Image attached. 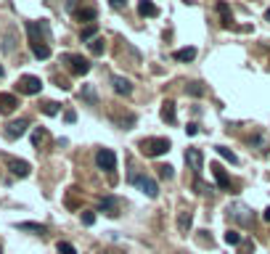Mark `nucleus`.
Listing matches in <instances>:
<instances>
[{"mask_svg":"<svg viewBox=\"0 0 270 254\" xmlns=\"http://www.w3.org/2000/svg\"><path fill=\"white\" fill-rule=\"evenodd\" d=\"M138 148H140V154H146V156H164L172 148V143L167 138H143V141L138 143Z\"/></svg>","mask_w":270,"mask_h":254,"instance_id":"1","label":"nucleus"},{"mask_svg":"<svg viewBox=\"0 0 270 254\" xmlns=\"http://www.w3.org/2000/svg\"><path fill=\"white\" fill-rule=\"evenodd\" d=\"M130 183H133V186H135L140 193H143V196H148V199H157V196H159L157 180L148 178V175H143V172H133V175H130Z\"/></svg>","mask_w":270,"mask_h":254,"instance_id":"2","label":"nucleus"},{"mask_svg":"<svg viewBox=\"0 0 270 254\" xmlns=\"http://www.w3.org/2000/svg\"><path fill=\"white\" fill-rule=\"evenodd\" d=\"M27 32H29V45H48V24L45 21H29Z\"/></svg>","mask_w":270,"mask_h":254,"instance_id":"3","label":"nucleus"},{"mask_svg":"<svg viewBox=\"0 0 270 254\" xmlns=\"http://www.w3.org/2000/svg\"><path fill=\"white\" fill-rule=\"evenodd\" d=\"M228 217H230V220H236L239 225H252V220H254L252 209H249L246 204H241V201H236V204L228 206Z\"/></svg>","mask_w":270,"mask_h":254,"instance_id":"4","label":"nucleus"},{"mask_svg":"<svg viewBox=\"0 0 270 254\" xmlns=\"http://www.w3.org/2000/svg\"><path fill=\"white\" fill-rule=\"evenodd\" d=\"M64 61L69 64V72L77 74V77H82V74H88V72H90V61H88V59H82V56L69 53V56H64Z\"/></svg>","mask_w":270,"mask_h":254,"instance_id":"5","label":"nucleus"},{"mask_svg":"<svg viewBox=\"0 0 270 254\" xmlns=\"http://www.w3.org/2000/svg\"><path fill=\"white\" fill-rule=\"evenodd\" d=\"M96 164H98L103 172H114V170H117V154L111 151V148H98Z\"/></svg>","mask_w":270,"mask_h":254,"instance_id":"6","label":"nucleus"},{"mask_svg":"<svg viewBox=\"0 0 270 254\" xmlns=\"http://www.w3.org/2000/svg\"><path fill=\"white\" fill-rule=\"evenodd\" d=\"M19 90H21V93H27V96H37L40 90H43L40 77H32V74L21 77V79H19Z\"/></svg>","mask_w":270,"mask_h":254,"instance_id":"7","label":"nucleus"},{"mask_svg":"<svg viewBox=\"0 0 270 254\" xmlns=\"http://www.w3.org/2000/svg\"><path fill=\"white\" fill-rule=\"evenodd\" d=\"M101 212L106 215V217H120L122 201L117 199V196H103V199H101Z\"/></svg>","mask_w":270,"mask_h":254,"instance_id":"8","label":"nucleus"},{"mask_svg":"<svg viewBox=\"0 0 270 254\" xmlns=\"http://www.w3.org/2000/svg\"><path fill=\"white\" fill-rule=\"evenodd\" d=\"M185 161H188V167L194 170L196 178L202 175V170H204V154L199 151V148H188V151H185Z\"/></svg>","mask_w":270,"mask_h":254,"instance_id":"9","label":"nucleus"},{"mask_svg":"<svg viewBox=\"0 0 270 254\" xmlns=\"http://www.w3.org/2000/svg\"><path fill=\"white\" fill-rule=\"evenodd\" d=\"M27 127H29V119H14V122H8L6 138H8V141H16V138H21V135L27 133Z\"/></svg>","mask_w":270,"mask_h":254,"instance_id":"10","label":"nucleus"},{"mask_svg":"<svg viewBox=\"0 0 270 254\" xmlns=\"http://www.w3.org/2000/svg\"><path fill=\"white\" fill-rule=\"evenodd\" d=\"M6 164H8V170L14 172L16 178H27L29 172H32L29 161H21V159H14V156H8V159H6Z\"/></svg>","mask_w":270,"mask_h":254,"instance_id":"11","label":"nucleus"},{"mask_svg":"<svg viewBox=\"0 0 270 254\" xmlns=\"http://www.w3.org/2000/svg\"><path fill=\"white\" fill-rule=\"evenodd\" d=\"M209 170H212V175H215V180H217V186H220L222 191H230V178H228V172L222 170L220 164H209Z\"/></svg>","mask_w":270,"mask_h":254,"instance_id":"12","label":"nucleus"},{"mask_svg":"<svg viewBox=\"0 0 270 254\" xmlns=\"http://www.w3.org/2000/svg\"><path fill=\"white\" fill-rule=\"evenodd\" d=\"M19 106V98L14 93H0V114H11Z\"/></svg>","mask_w":270,"mask_h":254,"instance_id":"13","label":"nucleus"},{"mask_svg":"<svg viewBox=\"0 0 270 254\" xmlns=\"http://www.w3.org/2000/svg\"><path fill=\"white\" fill-rule=\"evenodd\" d=\"M111 85H114V93H120V96H130L133 93V82L125 79V77H111Z\"/></svg>","mask_w":270,"mask_h":254,"instance_id":"14","label":"nucleus"},{"mask_svg":"<svg viewBox=\"0 0 270 254\" xmlns=\"http://www.w3.org/2000/svg\"><path fill=\"white\" fill-rule=\"evenodd\" d=\"M162 119H164V122H170V124H175V119H178V114H175V103H172V101H164V103H162Z\"/></svg>","mask_w":270,"mask_h":254,"instance_id":"15","label":"nucleus"},{"mask_svg":"<svg viewBox=\"0 0 270 254\" xmlns=\"http://www.w3.org/2000/svg\"><path fill=\"white\" fill-rule=\"evenodd\" d=\"M191 223H194V217H191V212H180L178 215V230H180V233H188V230H191Z\"/></svg>","mask_w":270,"mask_h":254,"instance_id":"16","label":"nucleus"},{"mask_svg":"<svg viewBox=\"0 0 270 254\" xmlns=\"http://www.w3.org/2000/svg\"><path fill=\"white\" fill-rule=\"evenodd\" d=\"M138 14L140 16H159V8L154 3H148V0H143V3H138Z\"/></svg>","mask_w":270,"mask_h":254,"instance_id":"17","label":"nucleus"},{"mask_svg":"<svg viewBox=\"0 0 270 254\" xmlns=\"http://www.w3.org/2000/svg\"><path fill=\"white\" fill-rule=\"evenodd\" d=\"M175 59H178V61H194L196 59V48H191V45H188V48L175 51Z\"/></svg>","mask_w":270,"mask_h":254,"instance_id":"18","label":"nucleus"},{"mask_svg":"<svg viewBox=\"0 0 270 254\" xmlns=\"http://www.w3.org/2000/svg\"><path fill=\"white\" fill-rule=\"evenodd\" d=\"M185 93L194 96V98H202V96L207 93V88H204L202 82H188V85H185Z\"/></svg>","mask_w":270,"mask_h":254,"instance_id":"19","label":"nucleus"},{"mask_svg":"<svg viewBox=\"0 0 270 254\" xmlns=\"http://www.w3.org/2000/svg\"><path fill=\"white\" fill-rule=\"evenodd\" d=\"M96 34H98V27L96 24H88L85 29H82L80 37H82V43H93V40H96Z\"/></svg>","mask_w":270,"mask_h":254,"instance_id":"20","label":"nucleus"},{"mask_svg":"<svg viewBox=\"0 0 270 254\" xmlns=\"http://www.w3.org/2000/svg\"><path fill=\"white\" fill-rule=\"evenodd\" d=\"M215 151H217V154H220L222 159H228V161H230V164H239V156H236V154H233V151H230V148H225V146H217V148H215Z\"/></svg>","mask_w":270,"mask_h":254,"instance_id":"21","label":"nucleus"},{"mask_svg":"<svg viewBox=\"0 0 270 254\" xmlns=\"http://www.w3.org/2000/svg\"><path fill=\"white\" fill-rule=\"evenodd\" d=\"M19 230H29V233L43 236V233H45V225H37V223H19Z\"/></svg>","mask_w":270,"mask_h":254,"instance_id":"22","label":"nucleus"},{"mask_svg":"<svg viewBox=\"0 0 270 254\" xmlns=\"http://www.w3.org/2000/svg\"><path fill=\"white\" fill-rule=\"evenodd\" d=\"M217 11H220V16H222V27H230V21H233L230 8H228L225 3H220V6H217Z\"/></svg>","mask_w":270,"mask_h":254,"instance_id":"23","label":"nucleus"},{"mask_svg":"<svg viewBox=\"0 0 270 254\" xmlns=\"http://www.w3.org/2000/svg\"><path fill=\"white\" fill-rule=\"evenodd\" d=\"M88 45H90V53H93V56H101L103 51H106V43H103V37H96V40L88 43Z\"/></svg>","mask_w":270,"mask_h":254,"instance_id":"24","label":"nucleus"},{"mask_svg":"<svg viewBox=\"0 0 270 254\" xmlns=\"http://www.w3.org/2000/svg\"><path fill=\"white\" fill-rule=\"evenodd\" d=\"M222 238H225V244H230V246H241V233H236V230H228Z\"/></svg>","mask_w":270,"mask_h":254,"instance_id":"25","label":"nucleus"},{"mask_svg":"<svg viewBox=\"0 0 270 254\" xmlns=\"http://www.w3.org/2000/svg\"><path fill=\"white\" fill-rule=\"evenodd\" d=\"M32 53L37 56V59H48V56H51V45H32Z\"/></svg>","mask_w":270,"mask_h":254,"instance_id":"26","label":"nucleus"},{"mask_svg":"<svg viewBox=\"0 0 270 254\" xmlns=\"http://www.w3.org/2000/svg\"><path fill=\"white\" fill-rule=\"evenodd\" d=\"M77 19H80V21H93V19H96V8H82V11H77Z\"/></svg>","mask_w":270,"mask_h":254,"instance_id":"27","label":"nucleus"},{"mask_svg":"<svg viewBox=\"0 0 270 254\" xmlns=\"http://www.w3.org/2000/svg\"><path fill=\"white\" fill-rule=\"evenodd\" d=\"M43 114L56 117V114H58V103H56V101H45V103H43Z\"/></svg>","mask_w":270,"mask_h":254,"instance_id":"28","label":"nucleus"},{"mask_svg":"<svg viewBox=\"0 0 270 254\" xmlns=\"http://www.w3.org/2000/svg\"><path fill=\"white\" fill-rule=\"evenodd\" d=\"M82 98H85V101H90V103H98V98H96V90H93L90 85H85V88H82Z\"/></svg>","mask_w":270,"mask_h":254,"instance_id":"29","label":"nucleus"},{"mask_svg":"<svg viewBox=\"0 0 270 254\" xmlns=\"http://www.w3.org/2000/svg\"><path fill=\"white\" fill-rule=\"evenodd\" d=\"M56 251H58V254H77V249H74L72 244H66V241H61V244L56 246Z\"/></svg>","mask_w":270,"mask_h":254,"instance_id":"30","label":"nucleus"},{"mask_svg":"<svg viewBox=\"0 0 270 254\" xmlns=\"http://www.w3.org/2000/svg\"><path fill=\"white\" fill-rule=\"evenodd\" d=\"M43 141H45V130H43V127H37V130L32 133V146H40Z\"/></svg>","mask_w":270,"mask_h":254,"instance_id":"31","label":"nucleus"},{"mask_svg":"<svg viewBox=\"0 0 270 254\" xmlns=\"http://www.w3.org/2000/svg\"><path fill=\"white\" fill-rule=\"evenodd\" d=\"M159 170V178H164V180H170L172 175H175V170L170 167V164H162V167H157Z\"/></svg>","mask_w":270,"mask_h":254,"instance_id":"32","label":"nucleus"},{"mask_svg":"<svg viewBox=\"0 0 270 254\" xmlns=\"http://www.w3.org/2000/svg\"><path fill=\"white\" fill-rule=\"evenodd\" d=\"M96 223V212H82V225H93Z\"/></svg>","mask_w":270,"mask_h":254,"instance_id":"33","label":"nucleus"},{"mask_svg":"<svg viewBox=\"0 0 270 254\" xmlns=\"http://www.w3.org/2000/svg\"><path fill=\"white\" fill-rule=\"evenodd\" d=\"M239 251H241V254H252V251H254V244H252V241H241Z\"/></svg>","mask_w":270,"mask_h":254,"instance_id":"34","label":"nucleus"},{"mask_svg":"<svg viewBox=\"0 0 270 254\" xmlns=\"http://www.w3.org/2000/svg\"><path fill=\"white\" fill-rule=\"evenodd\" d=\"M254 143H257V146H260V151H262V154L267 151V141H265V138H262V135H257V138H254Z\"/></svg>","mask_w":270,"mask_h":254,"instance_id":"35","label":"nucleus"},{"mask_svg":"<svg viewBox=\"0 0 270 254\" xmlns=\"http://www.w3.org/2000/svg\"><path fill=\"white\" fill-rule=\"evenodd\" d=\"M185 133H188V135H196V133H199V124H188V127H185Z\"/></svg>","mask_w":270,"mask_h":254,"instance_id":"36","label":"nucleus"},{"mask_svg":"<svg viewBox=\"0 0 270 254\" xmlns=\"http://www.w3.org/2000/svg\"><path fill=\"white\" fill-rule=\"evenodd\" d=\"M262 220H265V223H270V206H267V209L262 212Z\"/></svg>","mask_w":270,"mask_h":254,"instance_id":"37","label":"nucleus"},{"mask_svg":"<svg viewBox=\"0 0 270 254\" xmlns=\"http://www.w3.org/2000/svg\"><path fill=\"white\" fill-rule=\"evenodd\" d=\"M265 19H267V21H270V8H267V11H265Z\"/></svg>","mask_w":270,"mask_h":254,"instance_id":"38","label":"nucleus"},{"mask_svg":"<svg viewBox=\"0 0 270 254\" xmlns=\"http://www.w3.org/2000/svg\"><path fill=\"white\" fill-rule=\"evenodd\" d=\"M103 254H122V251H103Z\"/></svg>","mask_w":270,"mask_h":254,"instance_id":"39","label":"nucleus"},{"mask_svg":"<svg viewBox=\"0 0 270 254\" xmlns=\"http://www.w3.org/2000/svg\"><path fill=\"white\" fill-rule=\"evenodd\" d=\"M0 77H3V66H0Z\"/></svg>","mask_w":270,"mask_h":254,"instance_id":"40","label":"nucleus"}]
</instances>
